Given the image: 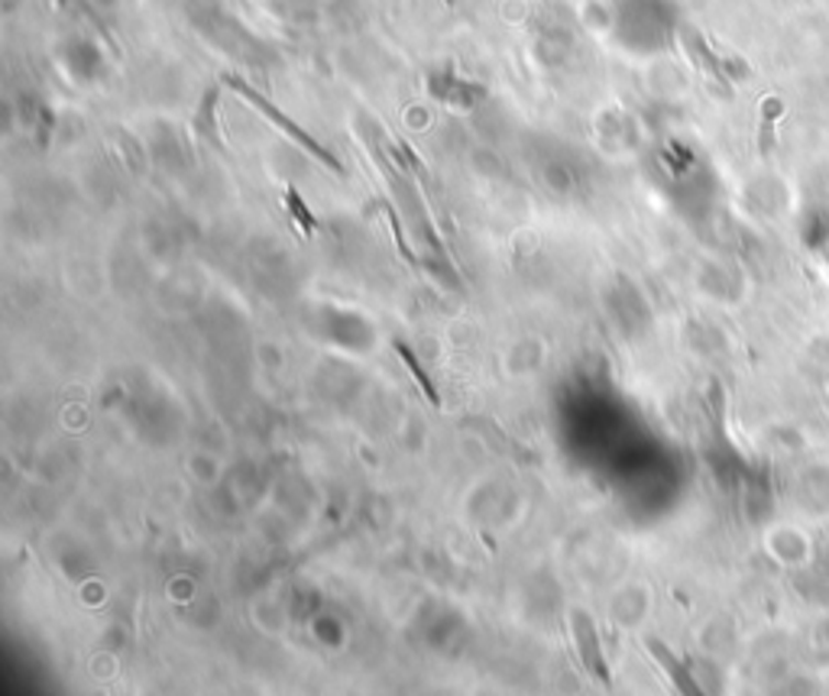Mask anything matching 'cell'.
Instances as JSON below:
<instances>
[{
    "label": "cell",
    "mask_w": 829,
    "mask_h": 696,
    "mask_svg": "<svg viewBox=\"0 0 829 696\" xmlns=\"http://www.w3.org/2000/svg\"><path fill=\"white\" fill-rule=\"evenodd\" d=\"M428 95H431L434 101H444V104H454V108L464 111V108L474 104L476 98L486 95V88L476 85V81H464V78H454L451 71H444V75H431Z\"/></svg>",
    "instance_id": "cell-6"
},
{
    "label": "cell",
    "mask_w": 829,
    "mask_h": 696,
    "mask_svg": "<svg viewBox=\"0 0 829 696\" xmlns=\"http://www.w3.org/2000/svg\"><path fill=\"white\" fill-rule=\"evenodd\" d=\"M681 43H684V49H687V56L690 62L704 71V75H710L712 81L719 85V88H729V81H732V75H729V65H726V58L716 56L710 46V40L700 33V30H694V26H684L681 30Z\"/></svg>",
    "instance_id": "cell-4"
},
{
    "label": "cell",
    "mask_w": 829,
    "mask_h": 696,
    "mask_svg": "<svg viewBox=\"0 0 829 696\" xmlns=\"http://www.w3.org/2000/svg\"><path fill=\"white\" fill-rule=\"evenodd\" d=\"M221 81H224L234 95H240L246 104H253V111H259V114L266 117L276 130H283V133L296 143L298 150L305 153V156H311L314 163H321V166H324V169H331V173L344 175V163H341V159H338V156H334V153H331V150L318 140V136H311L301 123H296V120L286 114V111H279V108H276V104H273L263 91H259V88H253L250 81H243V78L234 75V71H224V75H221Z\"/></svg>",
    "instance_id": "cell-1"
},
{
    "label": "cell",
    "mask_w": 829,
    "mask_h": 696,
    "mask_svg": "<svg viewBox=\"0 0 829 696\" xmlns=\"http://www.w3.org/2000/svg\"><path fill=\"white\" fill-rule=\"evenodd\" d=\"M571 629H574V641H577V651H581V661H584L587 674L593 681H599L603 687H609L612 677H609V664H606V654H603L599 632H596V622L590 619V612L577 609L571 616Z\"/></svg>",
    "instance_id": "cell-2"
},
{
    "label": "cell",
    "mask_w": 829,
    "mask_h": 696,
    "mask_svg": "<svg viewBox=\"0 0 829 696\" xmlns=\"http://www.w3.org/2000/svg\"><path fill=\"white\" fill-rule=\"evenodd\" d=\"M393 347L399 353V360L406 363V369H409V376H412L414 383H418V389H421V396L431 402V406L438 408L441 406V393H438V386H434V379L428 376V369L421 366V360H418V353H414L406 341H393Z\"/></svg>",
    "instance_id": "cell-7"
},
{
    "label": "cell",
    "mask_w": 829,
    "mask_h": 696,
    "mask_svg": "<svg viewBox=\"0 0 829 696\" xmlns=\"http://www.w3.org/2000/svg\"><path fill=\"white\" fill-rule=\"evenodd\" d=\"M224 88H228V85H224L221 78H218V81H211V85L201 91V101H198L195 117H191L195 140H198V143H205V146H211V150H218V153H224V150H228L224 133H221V120H218L221 91H224Z\"/></svg>",
    "instance_id": "cell-3"
},
{
    "label": "cell",
    "mask_w": 829,
    "mask_h": 696,
    "mask_svg": "<svg viewBox=\"0 0 829 696\" xmlns=\"http://www.w3.org/2000/svg\"><path fill=\"white\" fill-rule=\"evenodd\" d=\"M283 201H286V211H289V218L296 221V228L305 233V236H314V233L321 231L318 218L311 214V208L305 205V198L298 195L296 185H286V191H283Z\"/></svg>",
    "instance_id": "cell-8"
},
{
    "label": "cell",
    "mask_w": 829,
    "mask_h": 696,
    "mask_svg": "<svg viewBox=\"0 0 829 696\" xmlns=\"http://www.w3.org/2000/svg\"><path fill=\"white\" fill-rule=\"evenodd\" d=\"M645 648L652 651V658L657 661V667L667 674V681H671V687L677 691V696H707V691L697 684V677L690 674V667L664 644V641L657 639H645Z\"/></svg>",
    "instance_id": "cell-5"
}]
</instances>
